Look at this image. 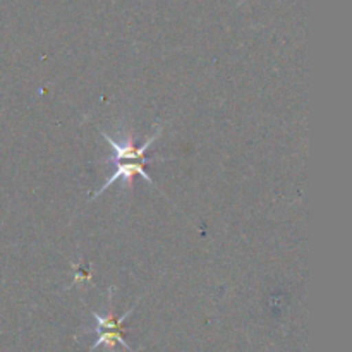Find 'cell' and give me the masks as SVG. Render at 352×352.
<instances>
[{
    "label": "cell",
    "mask_w": 352,
    "mask_h": 352,
    "mask_svg": "<svg viewBox=\"0 0 352 352\" xmlns=\"http://www.w3.org/2000/svg\"><path fill=\"white\" fill-rule=\"evenodd\" d=\"M160 133H162V129H158L157 134H153L150 140L144 141L140 148H134L133 138L131 136H126L124 143H119V141L112 140V138H110V134L103 133V140L109 141V144L112 146V150H113L112 158H110V164L113 165V164H119V162H141V164H146V162L153 160L155 157H151V158L146 157V150L155 143V140H157L158 134Z\"/></svg>",
    "instance_id": "6da1fadb"
},
{
    "label": "cell",
    "mask_w": 352,
    "mask_h": 352,
    "mask_svg": "<svg viewBox=\"0 0 352 352\" xmlns=\"http://www.w3.org/2000/svg\"><path fill=\"white\" fill-rule=\"evenodd\" d=\"M131 311H133V309H129V311H127L126 315L120 316V318H113V316H107V318H103V316L98 315V313H93L95 320L98 322L100 339L93 344L91 349H96V347L102 346V344H105V346L109 347H113L116 344H122L124 347L129 349V346L124 342L122 336H120V332H122V327L120 325H122V322L127 318V315H129Z\"/></svg>",
    "instance_id": "7a4b0ae2"
},
{
    "label": "cell",
    "mask_w": 352,
    "mask_h": 352,
    "mask_svg": "<svg viewBox=\"0 0 352 352\" xmlns=\"http://www.w3.org/2000/svg\"><path fill=\"white\" fill-rule=\"evenodd\" d=\"M113 167H116V170H113L112 177H109L105 181V184L102 186V189H100L98 192H96V196L100 195V192L105 191L109 186H112L116 181H124V184L126 186H131L133 184V177L134 175H141V179H144L146 182H151V177L146 174V170H144V164H141V162H129V164H126V162H119V164H113Z\"/></svg>",
    "instance_id": "3957f363"
}]
</instances>
